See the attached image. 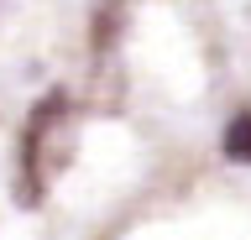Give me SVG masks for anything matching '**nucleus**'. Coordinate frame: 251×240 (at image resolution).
Masks as SVG:
<instances>
[{
    "mask_svg": "<svg viewBox=\"0 0 251 240\" xmlns=\"http://www.w3.org/2000/svg\"><path fill=\"white\" fill-rule=\"evenodd\" d=\"M225 157L230 162H251V110L235 115L230 126H225Z\"/></svg>",
    "mask_w": 251,
    "mask_h": 240,
    "instance_id": "f257e3e1",
    "label": "nucleus"
}]
</instances>
